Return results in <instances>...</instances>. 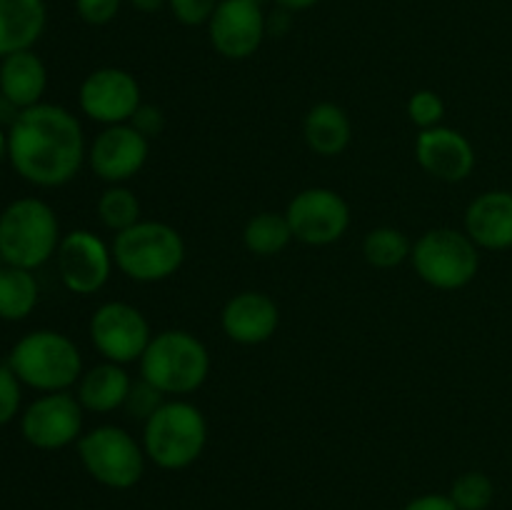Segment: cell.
<instances>
[{
	"label": "cell",
	"instance_id": "cell-22",
	"mask_svg": "<svg viewBox=\"0 0 512 510\" xmlns=\"http://www.w3.org/2000/svg\"><path fill=\"white\" fill-rule=\"evenodd\" d=\"M303 133L313 153L330 158V155H338L348 148L353 128H350L348 115L340 105L318 103L305 115Z\"/></svg>",
	"mask_w": 512,
	"mask_h": 510
},
{
	"label": "cell",
	"instance_id": "cell-14",
	"mask_svg": "<svg viewBox=\"0 0 512 510\" xmlns=\"http://www.w3.org/2000/svg\"><path fill=\"white\" fill-rule=\"evenodd\" d=\"M80 108L90 120L120 125L140 108V85L128 70L100 68L80 85Z\"/></svg>",
	"mask_w": 512,
	"mask_h": 510
},
{
	"label": "cell",
	"instance_id": "cell-37",
	"mask_svg": "<svg viewBox=\"0 0 512 510\" xmlns=\"http://www.w3.org/2000/svg\"><path fill=\"white\" fill-rule=\"evenodd\" d=\"M8 153V135H3V130H0V158Z\"/></svg>",
	"mask_w": 512,
	"mask_h": 510
},
{
	"label": "cell",
	"instance_id": "cell-17",
	"mask_svg": "<svg viewBox=\"0 0 512 510\" xmlns=\"http://www.w3.org/2000/svg\"><path fill=\"white\" fill-rule=\"evenodd\" d=\"M280 313L273 298L265 293H240L228 300L223 310V330L230 340L243 345H258L273 338Z\"/></svg>",
	"mask_w": 512,
	"mask_h": 510
},
{
	"label": "cell",
	"instance_id": "cell-15",
	"mask_svg": "<svg viewBox=\"0 0 512 510\" xmlns=\"http://www.w3.org/2000/svg\"><path fill=\"white\" fill-rule=\"evenodd\" d=\"M150 145L145 135H140L133 125H108L103 133L90 145V168L98 178L108 183H123V180L138 175L148 160Z\"/></svg>",
	"mask_w": 512,
	"mask_h": 510
},
{
	"label": "cell",
	"instance_id": "cell-19",
	"mask_svg": "<svg viewBox=\"0 0 512 510\" xmlns=\"http://www.w3.org/2000/svg\"><path fill=\"white\" fill-rule=\"evenodd\" d=\"M48 85V70L33 50L5 55L0 63V95L18 110L40 103Z\"/></svg>",
	"mask_w": 512,
	"mask_h": 510
},
{
	"label": "cell",
	"instance_id": "cell-5",
	"mask_svg": "<svg viewBox=\"0 0 512 510\" xmlns=\"http://www.w3.org/2000/svg\"><path fill=\"white\" fill-rule=\"evenodd\" d=\"M185 243L180 233L158 220H140L115 235L113 263L140 283L165 280L183 265Z\"/></svg>",
	"mask_w": 512,
	"mask_h": 510
},
{
	"label": "cell",
	"instance_id": "cell-7",
	"mask_svg": "<svg viewBox=\"0 0 512 510\" xmlns=\"http://www.w3.org/2000/svg\"><path fill=\"white\" fill-rule=\"evenodd\" d=\"M415 270L428 285L438 290H458L478 275L480 255L478 245L468 233L453 228L428 230L413 245Z\"/></svg>",
	"mask_w": 512,
	"mask_h": 510
},
{
	"label": "cell",
	"instance_id": "cell-26",
	"mask_svg": "<svg viewBox=\"0 0 512 510\" xmlns=\"http://www.w3.org/2000/svg\"><path fill=\"white\" fill-rule=\"evenodd\" d=\"M98 215L105 228L115 230V233H123V230L140 223V203L133 195V190L115 185V188H108L100 195Z\"/></svg>",
	"mask_w": 512,
	"mask_h": 510
},
{
	"label": "cell",
	"instance_id": "cell-4",
	"mask_svg": "<svg viewBox=\"0 0 512 510\" xmlns=\"http://www.w3.org/2000/svg\"><path fill=\"white\" fill-rule=\"evenodd\" d=\"M53 208L38 198L10 203L0 215V255L13 268H40L60 245Z\"/></svg>",
	"mask_w": 512,
	"mask_h": 510
},
{
	"label": "cell",
	"instance_id": "cell-23",
	"mask_svg": "<svg viewBox=\"0 0 512 510\" xmlns=\"http://www.w3.org/2000/svg\"><path fill=\"white\" fill-rule=\"evenodd\" d=\"M38 303V283L30 270L5 265L0 270V318L23 320Z\"/></svg>",
	"mask_w": 512,
	"mask_h": 510
},
{
	"label": "cell",
	"instance_id": "cell-34",
	"mask_svg": "<svg viewBox=\"0 0 512 510\" xmlns=\"http://www.w3.org/2000/svg\"><path fill=\"white\" fill-rule=\"evenodd\" d=\"M403 510H458V505L450 500V495L428 493V495H420V498L410 500Z\"/></svg>",
	"mask_w": 512,
	"mask_h": 510
},
{
	"label": "cell",
	"instance_id": "cell-3",
	"mask_svg": "<svg viewBox=\"0 0 512 510\" xmlns=\"http://www.w3.org/2000/svg\"><path fill=\"white\" fill-rule=\"evenodd\" d=\"M210 355L195 335L185 330H165L155 335L140 358V375L153 388L168 395H185L205 383Z\"/></svg>",
	"mask_w": 512,
	"mask_h": 510
},
{
	"label": "cell",
	"instance_id": "cell-31",
	"mask_svg": "<svg viewBox=\"0 0 512 510\" xmlns=\"http://www.w3.org/2000/svg\"><path fill=\"white\" fill-rule=\"evenodd\" d=\"M20 408V378L10 365H0V425L10 423Z\"/></svg>",
	"mask_w": 512,
	"mask_h": 510
},
{
	"label": "cell",
	"instance_id": "cell-8",
	"mask_svg": "<svg viewBox=\"0 0 512 510\" xmlns=\"http://www.w3.org/2000/svg\"><path fill=\"white\" fill-rule=\"evenodd\" d=\"M78 455L83 468L105 488L128 490L145 473V450L118 425H100L83 435L78 440Z\"/></svg>",
	"mask_w": 512,
	"mask_h": 510
},
{
	"label": "cell",
	"instance_id": "cell-11",
	"mask_svg": "<svg viewBox=\"0 0 512 510\" xmlns=\"http://www.w3.org/2000/svg\"><path fill=\"white\" fill-rule=\"evenodd\" d=\"M268 33V18L263 5L255 0H220L213 18L208 20V35L213 48L228 60L250 58Z\"/></svg>",
	"mask_w": 512,
	"mask_h": 510
},
{
	"label": "cell",
	"instance_id": "cell-32",
	"mask_svg": "<svg viewBox=\"0 0 512 510\" xmlns=\"http://www.w3.org/2000/svg\"><path fill=\"white\" fill-rule=\"evenodd\" d=\"M123 0H75V10L88 25H108L120 13Z\"/></svg>",
	"mask_w": 512,
	"mask_h": 510
},
{
	"label": "cell",
	"instance_id": "cell-38",
	"mask_svg": "<svg viewBox=\"0 0 512 510\" xmlns=\"http://www.w3.org/2000/svg\"><path fill=\"white\" fill-rule=\"evenodd\" d=\"M5 265H8V263H5V258H3V255H0V270H3Z\"/></svg>",
	"mask_w": 512,
	"mask_h": 510
},
{
	"label": "cell",
	"instance_id": "cell-2",
	"mask_svg": "<svg viewBox=\"0 0 512 510\" xmlns=\"http://www.w3.org/2000/svg\"><path fill=\"white\" fill-rule=\"evenodd\" d=\"M208 443V423L195 405L185 400L163 403L143 428L145 458L163 470H183L193 465Z\"/></svg>",
	"mask_w": 512,
	"mask_h": 510
},
{
	"label": "cell",
	"instance_id": "cell-20",
	"mask_svg": "<svg viewBox=\"0 0 512 510\" xmlns=\"http://www.w3.org/2000/svg\"><path fill=\"white\" fill-rule=\"evenodd\" d=\"M43 0H0V58L30 50L45 30Z\"/></svg>",
	"mask_w": 512,
	"mask_h": 510
},
{
	"label": "cell",
	"instance_id": "cell-27",
	"mask_svg": "<svg viewBox=\"0 0 512 510\" xmlns=\"http://www.w3.org/2000/svg\"><path fill=\"white\" fill-rule=\"evenodd\" d=\"M450 500L458 505V510H485L495 498V485L480 470L463 473L450 488Z\"/></svg>",
	"mask_w": 512,
	"mask_h": 510
},
{
	"label": "cell",
	"instance_id": "cell-16",
	"mask_svg": "<svg viewBox=\"0 0 512 510\" xmlns=\"http://www.w3.org/2000/svg\"><path fill=\"white\" fill-rule=\"evenodd\" d=\"M415 155L425 173L448 183L465 180L475 168V150L470 140L458 130L443 125H435L418 135Z\"/></svg>",
	"mask_w": 512,
	"mask_h": 510
},
{
	"label": "cell",
	"instance_id": "cell-36",
	"mask_svg": "<svg viewBox=\"0 0 512 510\" xmlns=\"http://www.w3.org/2000/svg\"><path fill=\"white\" fill-rule=\"evenodd\" d=\"M128 3L135 10H140V13H158V10H163L168 5V0H128Z\"/></svg>",
	"mask_w": 512,
	"mask_h": 510
},
{
	"label": "cell",
	"instance_id": "cell-18",
	"mask_svg": "<svg viewBox=\"0 0 512 510\" xmlns=\"http://www.w3.org/2000/svg\"><path fill=\"white\" fill-rule=\"evenodd\" d=\"M465 233L480 248H512V193L490 190L478 195L465 210Z\"/></svg>",
	"mask_w": 512,
	"mask_h": 510
},
{
	"label": "cell",
	"instance_id": "cell-13",
	"mask_svg": "<svg viewBox=\"0 0 512 510\" xmlns=\"http://www.w3.org/2000/svg\"><path fill=\"white\" fill-rule=\"evenodd\" d=\"M113 253L90 230H73L58 245V270L65 288L75 295H93L108 283Z\"/></svg>",
	"mask_w": 512,
	"mask_h": 510
},
{
	"label": "cell",
	"instance_id": "cell-29",
	"mask_svg": "<svg viewBox=\"0 0 512 510\" xmlns=\"http://www.w3.org/2000/svg\"><path fill=\"white\" fill-rule=\"evenodd\" d=\"M160 405H163V393H160L158 388H153L148 380H140L138 385H130L125 408H128V413L133 415L135 420H148Z\"/></svg>",
	"mask_w": 512,
	"mask_h": 510
},
{
	"label": "cell",
	"instance_id": "cell-9",
	"mask_svg": "<svg viewBox=\"0 0 512 510\" xmlns=\"http://www.w3.org/2000/svg\"><path fill=\"white\" fill-rule=\"evenodd\" d=\"M90 338L100 355L118 365L143 358L145 348L153 340L145 315L128 303L100 305L90 320Z\"/></svg>",
	"mask_w": 512,
	"mask_h": 510
},
{
	"label": "cell",
	"instance_id": "cell-28",
	"mask_svg": "<svg viewBox=\"0 0 512 510\" xmlns=\"http://www.w3.org/2000/svg\"><path fill=\"white\" fill-rule=\"evenodd\" d=\"M408 115L415 125L428 130L435 128V125L443 120L445 105L443 100H440V95L433 93V90H418V93L408 100Z\"/></svg>",
	"mask_w": 512,
	"mask_h": 510
},
{
	"label": "cell",
	"instance_id": "cell-10",
	"mask_svg": "<svg viewBox=\"0 0 512 510\" xmlns=\"http://www.w3.org/2000/svg\"><path fill=\"white\" fill-rule=\"evenodd\" d=\"M285 218L293 238L308 245H330L348 230L350 208L335 190L308 188L290 200Z\"/></svg>",
	"mask_w": 512,
	"mask_h": 510
},
{
	"label": "cell",
	"instance_id": "cell-24",
	"mask_svg": "<svg viewBox=\"0 0 512 510\" xmlns=\"http://www.w3.org/2000/svg\"><path fill=\"white\" fill-rule=\"evenodd\" d=\"M245 248L255 255H275L293 240V230L285 215L260 213L245 225Z\"/></svg>",
	"mask_w": 512,
	"mask_h": 510
},
{
	"label": "cell",
	"instance_id": "cell-21",
	"mask_svg": "<svg viewBox=\"0 0 512 510\" xmlns=\"http://www.w3.org/2000/svg\"><path fill=\"white\" fill-rule=\"evenodd\" d=\"M130 378L118 363H103L90 368L80 378L78 400L90 413H110L125 405L130 393Z\"/></svg>",
	"mask_w": 512,
	"mask_h": 510
},
{
	"label": "cell",
	"instance_id": "cell-12",
	"mask_svg": "<svg viewBox=\"0 0 512 510\" xmlns=\"http://www.w3.org/2000/svg\"><path fill=\"white\" fill-rule=\"evenodd\" d=\"M80 428H83V405L65 390L38 398L20 420L23 438L40 450L65 448L78 440Z\"/></svg>",
	"mask_w": 512,
	"mask_h": 510
},
{
	"label": "cell",
	"instance_id": "cell-35",
	"mask_svg": "<svg viewBox=\"0 0 512 510\" xmlns=\"http://www.w3.org/2000/svg\"><path fill=\"white\" fill-rule=\"evenodd\" d=\"M278 8L290 10V13H300V10H310L313 5H318L320 0H273Z\"/></svg>",
	"mask_w": 512,
	"mask_h": 510
},
{
	"label": "cell",
	"instance_id": "cell-39",
	"mask_svg": "<svg viewBox=\"0 0 512 510\" xmlns=\"http://www.w3.org/2000/svg\"><path fill=\"white\" fill-rule=\"evenodd\" d=\"M255 3H258V5H265V3H268V0H255Z\"/></svg>",
	"mask_w": 512,
	"mask_h": 510
},
{
	"label": "cell",
	"instance_id": "cell-33",
	"mask_svg": "<svg viewBox=\"0 0 512 510\" xmlns=\"http://www.w3.org/2000/svg\"><path fill=\"white\" fill-rule=\"evenodd\" d=\"M130 125H133L140 135H145V138H155V135L163 133L165 118L163 113H160V108H155V105H140V108L135 110L133 118H130Z\"/></svg>",
	"mask_w": 512,
	"mask_h": 510
},
{
	"label": "cell",
	"instance_id": "cell-6",
	"mask_svg": "<svg viewBox=\"0 0 512 510\" xmlns=\"http://www.w3.org/2000/svg\"><path fill=\"white\" fill-rule=\"evenodd\" d=\"M8 365L20 383L45 393H60L78 380L83 370L78 345L55 330H35L10 350Z\"/></svg>",
	"mask_w": 512,
	"mask_h": 510
},
{
	"label": "cell",
	"instance_id": "cell-25",
	"mask_svg": "<svg viewBox=\"0 0 512 510\" xmlns=\"http://www.w3.org/2000/svg\"><path fill=\"white\" fill-rule=\"evenodd\" d=\"M410 253H413V245L400 230L375 228L365 235L363 255L375 268H395L405 258H410Z\"/></svg>",
	"mask_w": 512,
	"mask_h": 510
},
{
	"label": "cell",
	"instance_id": "cell-1",
	"mask_svg": "<svg viewBox=\"0 0 512 510\" xmlns=\"http://www.w3.org/2000/svg\"><path fill=\"white\" fill-rule=\"evenodd\" d=\"M8 158L28 183L58 188L73 180L83 165V128L60 105L38 103L25 108L10 125Z\"/></svg>",
	"mask_w": 512,
	"mask_h": 510
},
{
	"label": "cell",
	"instance_id": "cell-30",
	"mask_svg": "<svg viewBox=\"0 0 512 510\" xmlns=\"http://www.w3.org/2000/svg\"><path fill=\"white\" fill-rule=\"evenodd\" d=\"M218 3L220 0H168V8L178 23L195 28V25H208Z\"/></svg>",
	"mask_w": 512,
	"mask_h": 510
}]
</instances>
